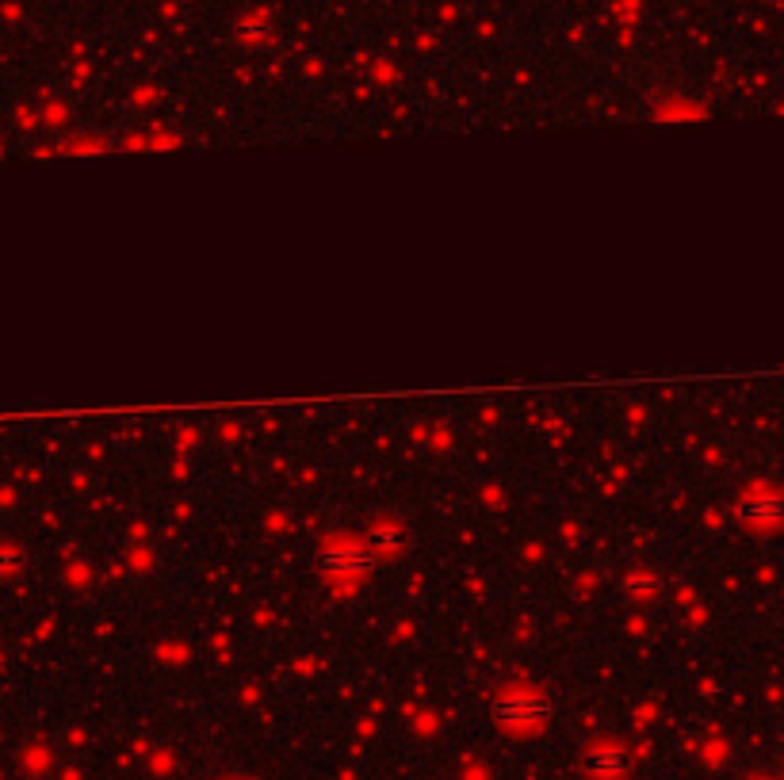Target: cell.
<instances>
[{"label":"cell","instance_id":"6da1fadb","mask_svg":"<svg viewBox=\"0 0 784 780\" xmlns=\"http://www.w3.org/2000/svg\"><path fill=\"white\" fill-rule=\"evenodd\" d=\"M490 715H494V723L501 731L536 735L551 719V704L540 693H532V689H509V693H498L490 700Z\"/></svg>","mask_w":784,"mask_h":780},{"label":"cell","instance_id":"7a4b0ae2","mask_svg":"<svg viewBox=\"0 0 784 780\" xmlns=\"http://www.w3.org/2000/svg\"><path fill=\"white\" fill-rule=\"evenodd\" d=\"M632 769V754L620 742H593L582 754V773L589 780H620Z\"/></svg>","mask_w":784,"mask_h":780},{"label":"cell","instance_id":"3957f363","mask_svg":"<svg viewBox=\"0 0 784 780\" xmlns=\"http://www.w3.org/2000/svg\"><path fill=\"white\" fill-rule=\"evenodd\" d=\"M371 563H375V551L368 543H333L322 551L326 574H364Z\"/></svg>","mask_w":784,"mask_h":780},{"label":"cell","instance_id":"277c9868","mask_svg":"<svg viewBox=\"0 0 784 780\" xmlns=\"http://www.w3.org/2000/svg\"><path fill=\"white\" fill-rule=\"evenodd\" d=\"M739 517L746 520V524H773V520L784 517V498H777V494H746V498L739 501Z\"/></svg>","mask_w":784,"mask_h":780},{"label":"cell","instance_id":"5b68a950","mask_svg":"<svg viewBox=\"0 0 784 780\" xmlns=\"http://www.w3.org/2000/svg\"><path fill=\"white\" fill-rule=\"evenodd\" d=\"M402 528L394 524V520H383V524H375V528H368V536H364V543H368L375 555H394L398 547H402Z\"/></svg>","mask_w":784,"mask_h":780},{"label":"cell","instance_id":"8992f818","mask_svg":"<svg viewBox=\"0 0 784 780\" xmlns=\"http://www.w3.org/2000/svg\"><path fill=\"white\" fill-rule=\"evenodd\" d=\"M628 593L647 601V597L658 593V578H654V574H643V570H635V574H628Z\"/></svg>","mask_w":784,"mask_h":780}]
</instances>
